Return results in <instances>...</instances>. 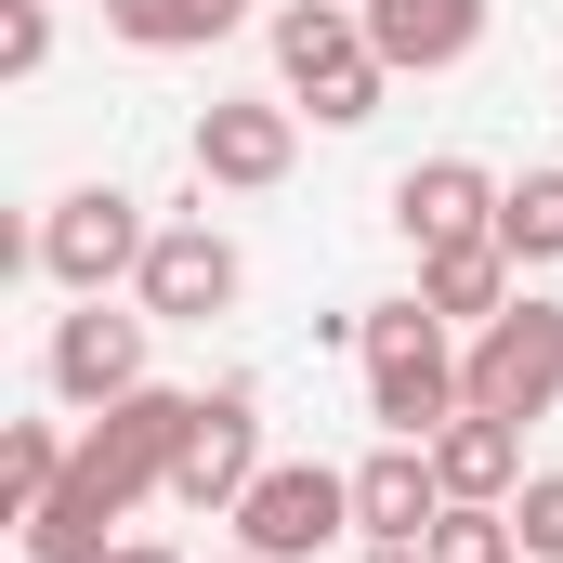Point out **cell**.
<instances>
[{"label":"cell","mask_w":563,"mask_h":563,"mask_svg":"<svg viewBox=\"0 0 563 563\" xmlns=\"http://www.w3.org/2000/svg\"><path fill=\"white\" fill-rule=\"evenodd\" d=\"M144 314L157 328H210L236 288H250V263H236V236H210V223H157V250H144Z\"/></svg>","instance_id":"obj_8"},{"label":"cell","mask_w":563,"mask_h":563,"mask_svg":"<svg viewBox=\"0 0 563 563\" xmlns=\"http://www.w3.org/2000/svg\"><path fill=\"white\" fill-rule=\"evenodd\" d=\"M106 563H184V551H157V538H119V551H106Z\"/></svg>","instance_id":"obj_22"},{"label":"cell","mask_w":563,"mask_h":563,"mask_svg":"<svg viewBox=\"0 0 563 563\" xmlns=\"http://www.w3.org/2000/svg\"><path fill=\"white\" fill-rule=\"evenodd\" d=\"M144 328H157V314H106V301L53 314V394H66L79 420H106L119 394H144Z\"/></svg>","instance_id":"obj_7"},{"label":"cell","mask_w":563,"mask_h":563,"mask_svg":"<svg viewBox=\"0 0 563 563\" xmlns=\"http://www.w3.org/2000/svg\"><path fill=\"white\" fill-rule=\"evenodd\" d=\"M354 341H367V420L394 432V445H432V432L472 407V380H459L432 301H380V314H354Z\"/></svg>","instance_id":"obj_2"},{"label":"cell","mask_w":563,"mask_h":563,"mask_svg":"<svg viewBox=\"0 0 563 563\" xmlns=\"http://www.w3.org/2000/svg\"><path fill=\"white\" fill-rule=\"evenodd\" d=\"M236 563H263V551H236Z\"/></svg>","instance_id":"obj_24"},{"label":"cell","mask_w":563,"mask_h":563,"mask_svg":"<svg viewBox=\"0 0 563 563\" xmlns=\"http://www.w3.org/2000/svg\"><path fill=\"white\" fill-rule=\"evenodd\" d=\"M432 472H445V498H498V511H511V472H525V420H485V407H459V420L432 432Z\"/></svg>","instance_id":"obj_14"},{"label":"cell","mask_w":563,"mask_h":563,"mask_svg":"<svg viewBox=\"0 0 563 563\" xmlns=\"http://www.w3.org/2000/svg\"><path fill=\"white\" fill-rule=\"evenodd\" d=\"M459 380H472L485 420H551V407H563V301H511V314H485L472 354H459Z\"/></svg>","instance_id":"obj_5"},{"label":"cell","mask_w":563,"mask_h":563,"mask_svg":"<svg viewBox=\"0 0 563 563\" xmlns=\"http://www.w3.org/2000/svg\"><path fill=\"white\" fill-rule=\"evenodd\" d=\"M53 66V0H13L0 13V79H40Z\"/></svg>","instance_id":"obj_20"},{"label":"cell","mask_w":563,"mask_h":563,"mask_svg":"<svg viewBox=\"0 0 563 563\" xmlns=\"http://www.w3.org/2000/svg\"><path fill=\"white\" fill-rule=\"evenodd\" d=\"M420 301L445 314V328L511 314V250H498V236H472V250H420Z\"/></svg>","instance_id":"obj_15"},{"label":"cell","mask_w":563,"mask_h":563,"mask_svg":"<svg viewBox=\"0 0 563 563\" xmlns=\"http://www.w3.org/2000/svg\"><path fill=\"white\" fill-rule=\"evenodd\" d=\"M263 485V407H250V380H223L210 407H197V445H184V472H170V498L184 511H223L236 525V498Z\"/></svg>","instance_id":"obj_9"},{"label":"cell","mask_w":563,"mask_h":563,"mask_svg":"<svg viewBox=\"0 0 563 563\" xmlns=\"http://www.w3.org/2000/svg\"><path fill=\"white\" fill-rule=\"evenodd\" d=\"M106 26H119L132 53H210V40L250 26V0H106Z\"/></svg>","instance_id":"obj_16"},{"label":"cell","mask_w":563,"mask_h":563,"mask_svg":"<svg viewBox=\"0 0 563 563\" xmlns=\"http://www.w3.org/2000/svg\"><path fill=\"white\" fill-rule=\"evenodd\" d=\"M197 407H210V394H157V380L119 394L106 420L79 432L66 485L26 511V563H106V551H119L106 525H119L132 498H170V472H184V445H197Z\"/></svg>","instance_id":"obj_1"},{"label":"cell","mask_w":563,"mask_h":563,"mask_svg":"<svg viewBox=\"0 0 563 563\" xmlns=\"http://www.w3.org/2000/svg\"><path fill=\"white\" fill-rule=\"evenodd\" d=\"M184 157H197V184L263 197V184H288V157H301V106H210Z\"/></svg>","instance_id":"obj_10"},{"label":"cell","mask_w":563,"mask_h":563,"mask_svg":"<svg viewBox=\"0 0 563 563\" xmlns=\"http://www.w3.org/2000/svg\"><path fill=\"white\" fill-rule=\"evenodd\" d=\"M354 13H367V0H354Z\"/></svg>","instance_id":"obj_25"},{"label":"cell","mask_w":563,"mask_h":563,"mask_svg":"<svg viewBox=\"0 0 563 563\" xmlns=\"http://www.w3.org/2000/svg\"><path fill=\"white\" fill-rule=\"evenodd\" d=\"M354 525H367V551H420L432 525H445V472H432V445H380V459L354 472Z\"/></svg>","instance_id":"obj_11"},{"label":"cell","mask_w":563,"mask_h":563,"mask_svg":"<svg viewBox=\"0 0 563 563\" xmlns=\"http://www.w3.org/2000/svg\"><path fill=\"white\" fill-rule=\"evenodd\" d=\"M66 459H79V445H66L53 420H13V432H0V511L26 525V511H40V498L66 485Z\"/></svg>","instance_id":"obj_17"},{"label":"cell","mask_w":563,"mask_h":563,"mask_svg":"<svg viewBox=\"0 0 563 563\" xmlns=\"http://www.w3.org/2000/svg\"><path fill=\"white\" fill-rule=\"evenodd\" d=\"M511 525H525V551H538V563H563V472H538V485L511 498Z\"/></svg>","instance_id":"obj_21"},{"label":"cell","mask_w":563,"mask_h":563,"mask_svg":"<svg viewBox=\"0 0 563 563\" xmlns=\"http://www.w3.org/2000/svg\"><path fill=\"white\" fill-rule=\"evenodd\" d=\"M485 40V0H367V53L394 79H432V66H472Z\"/></svg>","instance_id":"obj_12"},{"label":"cell","mask_w":563,"mask_h":563,"mask_svg":"<svg viewBox=\"0 0 563 563\" xmlns=\"http://www.w3.org/2000/svg\"><path fill=\"white\" fill-rule=\"evenodd\" d=\"M144 250H157V236H144V210L119 197V184L53 197V210H40V236H26V263L66 288V301H106L119 276H144Z\"/></svg>","instance_id":"obj_4"},{"label":"cell","mask_w":563,"mask_h":563,"mask_svg":"<svg viewBox=\"0 0 563 563\" xmlns=\"http://www.w3.org/2000/svg\"><path fill=\"white\" fill-rule=\"evenodd\" d=\"M341 525H354V472H328V459H276L236 498V551H263V563H314Z\"/></svg>","instance_id":"obj_6"},{"label":"cell","mask_w":563,"mask_h":563,"mask_svg":"<svg viewBox=\"0 0 563 563\" xmlns=\"http://www.w3.org/2000/svg\"><path fill=\"white\" fill-rule=\"evenodd\" d=\"M420 551H432V563H511V551H525V525H511L498 498H445V525H432Z\"/></svg>","instance_id":"obj_19"},{"label":"cell","mask_w":563,"mask_h":563,"mask_svg":"<svg viewBox=\"0 0 563 563\" xmlns=\"http://www.w3.org/2000/svg\"><path fill=\"white\" fill-rule=\"evenodd\" d=\"M367 563H432V551H367Z\"/></svg>","instance_id":"obj_23"},{"label":"cell","mask_w":563,"mask_h":563,"mask_svg":"<svg viewBox=\"0 0 563 563\" xmlns=\"http://www.w3.org/2000/svg\"><path fill=\"white\" fill-rule=\"evenodd\" d=\"M498 250H511V263H563V170L498 184Z\"/></svg>","instance_id":"obj_18"},{"label":"cell","mask_w":563,"mask_h":563,"mask_svg":"<svg viewBox=\"0 0 563 563\" xmlns=\"http://www.w3.org/2000/svg\"><path fill=\"white\" fill-rule=\"evenodd\" d=\"M394 223H407L420 250H472V236H498V184H485L472 157H420V170L394 184Z\"/></svg>","instance_id":"obj_13"},{"label":"cell","mask_w":563,"mask_h":563,"mask_svg":"<svg viewBox=\"0 0 563 563\" xmlns=\"http://www.w3.org/2000/svg\"><path fill=\"white\" fill-rule=\"evenodd\" d=\"M276 79L328 119V132H354V119H380V53H367V13L354 0H288L276 13Z\"/></svg>","instance_id":"obj_3"}]
</instances>
